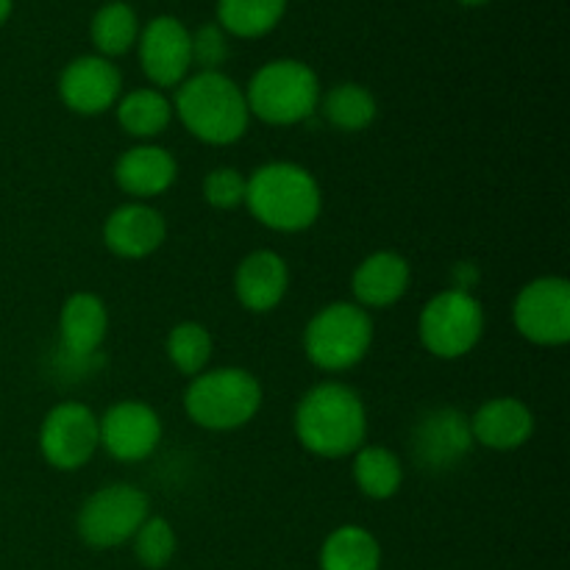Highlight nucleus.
I'll return each instance as SVG.
<instances>
[{
  "instance_id": "nucleus-31",
  "label": "nucleus",
  "mask_w": 570,
  "mask_h": 570,
  "mask_svg": "<svg viewBox=\"0 0 570 570\" xmlns=\"http://www.w3.org/2000/svg\"><path fill=\"white\" fill-rule=\"evenodd\" d=\"M9 11H11V0H0V22L9 17Z\"/></svg>"
},
{
  "instance_id": "nucleus-14",
  "label": "nucleus",
  "mask_w": 570,
  "mask_h": 570,
  "mask_svg": "<svg viewBox=\"0 0 570 570\" xmlns=\"http://www.w3.org/2000/svg\"><path fill=\"white\" fill-rule=\"evenodd\" d=\"M473 445L471 421L460 410H434L415 426L412 454L426 471H445L468 456Z\"/></svg>"
},
{
  "instance_id": "nucleus-8",
  "label": "nucleus",
  "mask_w": 570,
  "mask_h": 570,
  "mask_svg": "<svg viewBox=\"0 0 570 570\" xmlns=\"http://www.w3.org/2000/svg\"><path fill=\"white\" fill-rule=\"evenodd\" d=\"M150 512L148 495L134 484H109L83 501L78 512V534L89 549H117L128 543Z\"/></svg>"
},
{
  "instance_id": "nucleus-4",
  "label": "nucleus",
  "mask_w": 570,
  "mask_h": 570,
  "mask_svg": "<svg viewBox=\"0 0 570 570\" xmlns=\"http://www.w3.org/2000/svg\"><path fill=\"white\" fill-rule=\"evenodd\" d=\"M262 406V387L254 373L243 367L204 371L189 382L184 410L189 421L209 432H232L254 421Z\"/></svg>"
},
{
  "instance_id": "nucleus-30",
  "label": "nucleus",
  "mask_w": 570,
  "mask_h": 570,
  "mask_svg": "<svg viewBox=\"0 0 570 570\" xmlns=\"http://www.w3.org/2000/svg\"><path fill=\"white\" fill-rule=\"evenodd\" d=\"M228 59V42L220 26H200L193 37V61H198L204 70H220Z\"/></svg>"
},
{
  "instance_id": "nucleus-25",
  "label": "nucleus",
  "mask_w": 570,
  "mask_h": 570,
  "mask_svg": "<svg viewBox=\"0 0 570 570\" xmlns=\"http://www.w3.org/2000/svg\"><path fill=\"white\" fill-rule=\"evenodd\" d=\"M323 117L340 131H362L376 120V98L360 83H337L321 98Z\"/></svg>"
},
{
  "instance_id": "nucleus-12",
  "label": "nucleus",
  "mask_w": 570,
  "mask_h": 570,
  "mask_svg": "<svg viewBox=\"0 0 570 570\" xmlns=\"http://www.w3.org/2000/svg\"><path fill=\"white\" fill-rule=\"evenodd\" d=\"M100 423V445L120 462L148 460L161 440V421L142 401L109 406Z\"/></svg>"
},
{
  "instance_id": "nucleus-10",
  "label": "nucleus",
  "mask_w": 570,
  "mask_h": 570,
  "mask_svg": "<svg viewBox=\"0 0 570 570\" xmlns=\"http://www.w3.org/2000/svg\"><path fill=\"white\" fill-rule=\"evenodd\" d=\"M512 321L534 345H566L570 340V284L560 276L529 282L518 293Z\"/></svg>"
},
{
  "instance_id": "nucleus-20",
  "label": "nucleus",
  "mask_w": 570,
  "mask_h": 570,
  "mask_svg": "<svg viewBox=\"0 0 570 570\" xmlns=\"http://www.w3.org/2000/svg\"><path fill=\"white\" fill-rule=\"evenodd\" d=\"M109 328L106 304L92 293H76L65 301L59 315V337L65 354L87 360L100 348Z\"/></svg>"
},
{
  "instance_id": "nucleus-2",
  "label": "nucleus",
  "mask_w": 570,
  "mask_h": 570,
  "mask_svg": "<svg viewBox=\"0 0 570 570\" xmlns=\"http://www.w3.org/2000/svg\"><path fill=\"white\" fill-rule=\"evenodd\" d=\"M245 206L273 232H304L321 217V187L306 167L271 161L250 173Z\"/></svg>"
},
{
  "instance_id": "nucleus-13",
  "label": "nucleus",
  "mask_w": 570,
  "mask_h": 570,
  "mask_svg": "<svg viewBox=\"0 0 570 570\" xmlns=\"http://www.w3.org/2000/svg\"><path fill=\"white\" fill-rule=\"evenodd\" d=\"M120 72L104 56H81L70 61L59 78V95L76 115H100L120 98Z\"/></svg>"
},
{
  "instance_id": "nucleus-1",
  "label": "nucleus",
  "mask_w": 570,
  "mask_h": 570,
  "mask_svg": "<svg viewBox=\"0 0 570 570\" xmlns=\"http://www.w3.org/2000/svg\"><path fill=\"white\" fill-rule=\"evenodd\" d=\"M295 434L306 451L326 456V460L356 454L365 445L367 434L365 404L348 384H315L298 401Z\"/></svg>"
},
{
  "instance_id": "nucleus-3",
  "label": "nucleus",
  "mask_w": 570,
  "mask_h": 570,
  "mask_svg": "<svg viewBox=\"0 0 570 570\" xmlns=\"http://www.w3.org/2000/svg\"><path fill=\"white\" fill-rule=\"evenodd\" d=\"M176 115L200 142L232 145L248 131L250 111L245 92L220 70H200L178 83Z\"/></svg>"
},
{
  "instance_id": "nucleus-15",
  "label": "nucleus",
  "mask_w": 570,
  "mask_h": 570,
  "mask_svg": "<svg viewBox=\"0 0 570 570\" xmlns=\"http://www.w3.org/2000/svg\"><path fill=\"white\" fill-rule=\"evenodd\" d=\"M167 237V223L159 209L148 204H126L104 223V243L120 259H145Z\"/></svg>"
},
{
  "instance_id": "nucleus-6",
  "label": "nucleus",
  "mask_w": 570,
  "mask_h": 570,
  "mask_svg": "<svg viewBox=\"0 0 570 570\" xmlns=\"http://www.w3.org/2000/svg\"><path fill=\"white\" fill-rule=\"evenodd\" d=\"M373 343V321L360 304L337 301L317 312L304 332V351L321 371L340 373L365 360Z\"/></svg>"
},
{
  "instance_id": "nucleus-28",
  "label": "nucleus",
  "mask_w": 570,
  "mask_h": 570,
  "mask_svg": "<svg viewBox=\"0 0 570 570\" xmlns=\"http://www.w3.org/2000/svg\"><path fill=\"white\" fill-rule=\"evenodd\" d=\"M131 540L139 566L148 570H161L176 557V532L165 518L148 515Z\"/></svg>"
},
{
  "instance_id": "nucleus-27",
  "label": "nucleus",
  "mask_w": 570,
  "mask_h": 570,
  "mask_svg": "<svg viewBox=\"0 0 570 570\" xmlns=\"http://www.w3.org/2000/svg\"><path fill=\"white\" fill-rule=\"evenodd\" d=\"M167 356L178 373L195 379L212 360V334L200 323H178L167 337Z\"/></svg>"
},
{
  "instance_id": "nucleus-24",
  "label": "nucleus",
  "mask_w": 570,
  "mask_h": 570,
  "mask_svg": "<svg viewBox=\"0 0 570 570\" xmlns=\"http://www.w3.org/2000/svg\"><path fill=\"white\" fill-rule=\"evenodd\" d=\"M284 9L287 0H220L217 20L234 37L254 39L273 31L284 17Z\"/></svg>"
},
{
  "instance_id": "nucleus-18",
  "label": "nucleus",
  "mask_w": 570,
  "mask_h": 570,
  "mask_svg": "<svg viewBox=\"0 0 570 570\" xmlns=\"http://www.w3.org/2000/svg\"><path fill=\"white\" fill-rule=\"evenodd\" d=\"M410 262L395 250H376L354 273V295L362 309H384L404 298L410 287Z\"/></svg>"
},
{
  "instance_id": "nucleus-9",
  "label": "nucleus",
  "mask_w": 570,
  "mask_h": 570,
  "mask_svg": "<svg viewBox=\"0 0 570 570\" xmlns=\"http://www.w3.org/2000/svg\"><path fill=\"white\" fill-rule=\"evenodd\" d=\"M100 445V423L89 406L78 401L56 404L39 429V449L48 465L59 471H78L95 456Z\"/></svg>"
},
{
  "instance_id": "nucleus-29",
  "label": "nucleus",
  "mask_w": 570,
  "mask_h": 570,
  "mask_svg": "<svg viewBox=\"0 0 570 570\" xmlns=\"http://www.w3.org/2000/svg\"><path fill=\"white\" fill-rule=\"evenodd\" d=\"M248 178L234 167H215L204 178V198L215 209H237L245 204Z\"/></svg>"
},
{
  "instance_id": "nucleus-5",
  "label": "nucleus",
  "mask_w": 570,
  "mask_h": 570,
  "mask_svg": "<svg viewBox=\"0 0 570 570\" xmlns=\"http://www.w3.org/2000/svg\"><path fill=\"white\" fill-rule=\"evenodd\" d=\"M250 115L267 126H295L321 106V81L304 61L278 59L254 72L245 92Z\"/></svg>"
},
{
  "instance_id": "nucleus-16",
  "label": "nucleus",
  "mask_w": 570,
  "mask_h": 570,
  "mask_svg": "<svg viewBox=\"0 0 570 570\" xmlns=\"http://www.w3.org/2000/svg\"><path fill=\"white\" fill-rule=\"evenodd\" d=\"M471 421L473 443L493 451H515L529 443L534 432V415L518 399H490L476 410Z\"/></svg>"
},
{
  "instance_id": "nucleus-11",
  "label": "nucleus",
  "mask_w": 570,
  "mask_h": 570,
  "mask_svg": "<svg viewBox=\"0 0 570 570\" xmlns=\"http://www.w3.org/2000/svg\"><path fill=\"white\" fill-rule=\"evenodd\" d=\"M139 65L156 87H178L193 67V37L176 17H156L139 37Z\"/></svg>"
},
{
  "instance_id": "nucleus-26",
  "label": "nucleus",
  "mask_w": 570,
  "mask_h": 570,
  "mask_svg": "<svg viewBox=\"0 0 570 570\" xmlns=\"http://www.w3.org/2000/svg\"><path fill=\"white\" fill-rule=\"evenodd\" d=\"M137 14L126 3H106L92 17V42L106 56H122L137 42Z\"/></svg>"
},
{
  "instance_id": "nucleus-22",
  "label": "nucleus",
  "mask_w": 570,
  "mask_h": 570,
  "mask_svg": "<svg viewBox=\"0 0 570 570\" xmlns=\"http://www.w3.org/2000/svg\"><path fill=\"white\" fill-rule=\"evenodd\" d=\"M117 120L131 137L154 139L170 126L173 106L159 89H134L117 100Z\"/></svg>"
},
{
  "instance_id": "nucleus-19",
  "label": "nucleus",
  "mask_w": 570,
  "mask_h": 570,
  "mask_svg": "<svg viewBox=\"0 0 570 570\" xmlns=\"http://www.w3.org/2000/svg\"><path fill=\"white\" fill-rule=\"evenodd\" d=\"M178 165L170 150L159 145H137L126 150L115 165V181L131 198H154L173 187Z\"/></svg>"
},
{
  "instance_id": "nucleus-21",
  "label": "nucleus",
  "mask_w": 570,
  "mask_h": 570,
  "mask_svg": "<svg viewBox=\"0 0 570 570\" xmlns=\"http://www.w3.org/2000/svg\"><path fill=\"white\" fill-rule=\"evenodd\" d=\"M382 546L367 529L340 527L326 538L321 549V570H379Z\"/></svg>"
},
{
  "instance_id": "nucleus-32",
  "label": "nucleus",
  "mask_w": 570,
  "mask_h": 570,
  "mask_svg": "<svg viewBox=\"0 0 570 570\" xmlns=\"http://www.w3.org/2000/svg\"><path fill=\"white\" fill-rule=\"evenodd\" d=\"M460 3H465V6H484V3H488V0H460Z\"/></svg>"
},
{
  "instance_id": "nucleus-7",
  "label": "nucleus",
  "mask_w": 570,
  "mask_h": 570,
  "mask_svg": "<svg viewBox=\"0 0 570 570\" xmlns=\"http://www.w3.org/2000/svg\"><path fill=\"white\" fill-rule=\"evenodd\" d=\"M417 332L429 354L440 360H460L482 340L484 309L468 289H445L423 306Z\"/></svg>"
},
{
  "instance_id": "nucleus-23",
  "label": "nucleus",
  "mask_w": 570,
  "mask_h": 570,
  "mask_svg": "<svg viewBox=\"0 0 570 570\" xmlns=\"http://www.w3.org/2000/svg\"><path fill=\"white\" fill-rule=\"evenodd\" d=\"M354 479L356 488L367 499H393L404 482V468L401 460L384 445H362L354 456Z\"/></svg>"
},
{
  "instance_id": "nucleus-17",
  "label": "nucleus",
  "mask_w": 570,
  "mask_h": 570,
  "mask_svg": "<svg viewBox=\"0 0 570 570\" xmlns=\"http://www.w3.org/2000/svg\"><path fill=\"white\" fill-rule=\"evenodd\" d=\"M289 287L287 262L276 250H254L245 256L234 276L239 304L248 312H271L282 304Z\"/></svg>"
}]
</instances>
